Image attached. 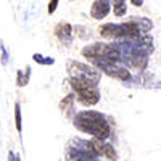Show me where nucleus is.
<instances>
[{"label":"nucleus","instance_id":"nucleus-1","mask_svg":"<svg viewBox=\"0 0 161 161\" xmlns=\"http://www.w3.org/2000/svg\"><path fill=\"white\" fill-rule=\"evenodd\" d=\"M73 126L79 130L92 136V139H100V140H108L113 134L111 121L106 118L103 113L95 110H84L76 113L73 118Z\"/></svg>","mask_w":161,"mask_h":161},{"label":"nucleus","instance_id":"nucleus-2","mask_svg":"<svg viewBox=\"0 0 161 161\" xmlns=\"http://www.w3.org/2000/svg\"><path fill=\"white\" fill-rule=\"evenodd\" d=\"M69 86L73 89V93L76 97V102L80 103L82 106H95L100 102V87L98 84H92L87 80L80 79H69Z\"/></svg>","mask_w":161,"mask_h":161},{"label":"nucleus","instance_id":"nucleus-3","mask_svg":"<svg viewBox=\"0 0 161 161\" xmlns=\"http://www.w3.org/2000/svg\"><path fill=\"white\" fill-rule=\"evenodd\" d=\"M90 64H93L95 68H98L102 73H105L106 76L114 77L118 80L127 82L130 80V71L127 68V64L119 61V60H106V58H92Z\"/></svg>","mask_w":161,"mask_h":161},{"label":"nucleus","instance_id":"nucleus-4","mask_svg":"<svg viewBox=\"0 0 161 161\" xmlns=\"http://www.w3.org/2000/svg\"><path fill=\"white\" fill-rule=\"evenodd\" d=\"M64 156L66 161H102V158L97 156V153L92 150L90 140L82 139H73Z\"/></svg>","mask_w":161,"mask_h":161},{"label":"nucleus","instance_id":"nucleus-5","mask_svg":"<svg viewBox=\"0 0 161 161\" xmlns=\"http://www.w3.org/2000/svg\"><path fill=\"white\" fill-rule=\"evenodd\" d=\"M68 73H69V79H80L92 84H98L103 74L93 64H86L80 61H68Z\"/></svg>","mask_w":161,"mask_h":161},{"label":"nucleus","instance_id":"nucleus-6","mask_svg":"<svg viewBox=\"0 0 161 161\" xmlns=\"http://www.w3.org/2000/svg\"><path fill=\"white\" fill-rule=\"evenodd\" d=\"M82 57L92 60V58H106V60H119L121 61V55L116 48L114 44H106V42H95L86 45L82 48Z\"/></svg>","mask_w":161,"mask_h":161},{"label":"nucleus","instance_id":"nucleus-7","mask_svg":"<svg viewBox=\"0 0 161 161\" xmlns=\"http://www.w3.org/2000/svg\"><path fill=\"white\" fill-rule=\"evenodd\" d=\"M90 145H92V150L97 153V156L105 158V159H110L114 161L118 158L116 150L113 148V145H110L106 140H100V139H90Z\"/></svg>","mask_w":161,"mask_h":161},{"label":"nucleus","instance_id":"nucleus-8","mask_svg":"<svg viewBox=\"0 0 161 161\" xmlns=\"http://www.w3.org/2000/svg\"><path fill=\"white\" fill-rule=\"evenodd\" d=\"M111 0H93V3L90 7V16L93 19H105L111 11Z\"/></svg>","mask_w":161,"mask_h":161},{"label":"nucleus","instance_id":"nucleus-9","mask_svg":"<svg viewBox=\"0 0 161 161\" xmlns=\"http://www.w3.org/2000/svg\"><path fill=\"white\" fill-rule=\"evenodd\" d=\"M73 32H74V28L69 24V23H58L55 26V36L58 37V40L61 44H66V45H69L73 42Z\"/></svg>","mask_w":161,"mask_h":161},{"label":"nucleus","instance_id":"nucleus-10","mask_svg":"<svg viewBox=\"0 0 161 161\" xmlns=\"http://www.w3.org/2000/svg\"><path fill=\"white\" fill-rule=\"evenodd\" d=\"M74 105H76V97H74V93H69V95H66L61 102H60V110L63 114L66 116H69L71 119L76 116L74 113Z\"/></svg>","mask_w":161,"mask_h":161},{"label":"nucleus","instance_id":"nucleus-11","mask_svg":"<svg viewBox=\"0 0 161 161\" xmlns=\"http://www.w3.org/2000/svg\"><path fill=\"white\" fill-rule=\"evenodd\" d=\"M29 77H31V68L29 66L26 69H18L16 71V86L18 87H26L29 84Z\"/></svg>","mask_w":161,"mask_h":161},{"label":"nucleus","instance_id":"nucleus-12","mask_svg":"<svg viewBox=\"0 0 161 161\" xmlns=\"http://www.w3.org/2000/svg\"><path fill=\"white\" fill-rule=\"evenodd\" d=\"M111 3H113V13H114V16L121 18V16H124L126 13H127V3H126V0H111Z\"/></svg>","mask_w":161,"mask_h":161},{"label":"nucleus","instance_id":"nucleus-13","mask_svg":"<svg viewBox=\"0 0 161 161\" xmlns=\"http://www.w3.org/2000/svg\"><path fill=\"white\" fill-rule=\"evenodd\" d=\"M15 127L21 134V130H23V114H21V105L18 102L15 103Z\"/></svg>","mask_w":161,"mask_h":161},{"label":"nucleus","instance_id":"nucleus-14","mask_svg":"<svg viewBox=\"0 0 161 161\" xmlns=\"http://www.w3.org/2000/svg\"><path fill=\"white\" fill-rule=\"evenodd\" d=\"M32 60L39 64H44V66H50L55 63V58H52V57H44V55H40V53H34L32 55Z\"/></svg>","mask_w":161,"mask_h":161},{"label":"nucleus","instance_id":"nucleus-15","mask_svg":"<svg viewBox=\"0 0 161 161\" xmlns=\"http://www.w3.org/2000/svg\"><path fill=\"white\" fill-rule=\"evenodd\" d=\"M58 3H60V0H50L48 2V15H53V13L57 11V8H58Z\"/></svg>","mask_w":161,"mask_h":161},{"label":"nucleus","instance_id":"nucleus-16","mask_svg":"<svg viewBox=\"0 0 161 161\" xmlns=\"http://www.w3.org/2000/svg\"><path fill=\"white\" fill-rule=\"evenodd\" d=\"M0 50H2V57H0V60H2V64H7L8 63V52H7V48L0 44Z\"/></svg>","mask_w":161,"mask_h":161},{"label":"nucleus","instance_id":"nucleus-17","mask_svg":"<svg viewBox=\"0 0 161 161\" xmlns=\"http://www.w3.org/2000/svg\"><path fill=\"white\" fill-rule=\"evenodd\" d=\"M8 161H21V158H19V155L10 152V153H8Z\"/></svg>","mask_w":161,"mask_h":161},{"label":"nucleus","instance_id":"nucleus-18","mask_svg":"<svg viewBox=\"0 0 161 161\" xmlns=\"http://www.w3.org/2000/svg\"><path fill=\"white\" fill-rule=\"evenodd\" d=\"M129 2H130V5H134V7H142L145 0H129Z\"/></svg>","mask_w":161,"mask_h":161}]
</instances>
